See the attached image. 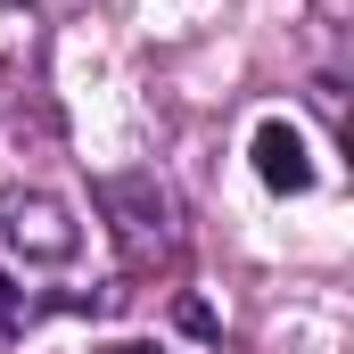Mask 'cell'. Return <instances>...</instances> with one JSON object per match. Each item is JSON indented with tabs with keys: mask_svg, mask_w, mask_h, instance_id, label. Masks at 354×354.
<instances>
[{
	"mask_svg": "<svg viewBox=\"0 0 354 354\" xmlns=\"http://www.w3.org/2000/svg\"><path fill=\"white\" fill-rule=\"evenodd\" d=\"M25 322H33V305H25V288H17V280L0 272V346H8V338H17Z\"/></svg>",
	"mask_w": 354,
	"mask_h": 354,
	"instance_id": "cell-4",
	"label": "cell"
},
{
	"mask_svg": "<svg viewBox=\"0 0 354 354\" xmlns=\"http://www.w3.org/2000/svg\"><path fill=\"white\" fill-rule=\"evenodd\" d=\"M107 354H157V346H132V338H124V346H107Z\"/></svg>",
	"mask_w": 354,
	"mask_h": 354,
	"instance_id": "cell-5",
	"label": "cell"
},
{
	"mask_svg": "<svg viewBox=\"0 0 354 354\" xmlns=\"http://www.w3.org/2000/svg\"><path fill=\"white\" fill-rule=\"evenodd\" d=\"M256 174H264V189H313V149H305V132L297 124H256Z\"/></svg>",
	"mask_w": 354,
	"mask_h": 354,
	"instance_id": "cell-3",
	"label": "cell"
},
{
	"mask_svg": "<svg viewBox=\"0 0 354 354\" xmlns=\"http://www.w3.org/2000/svg\"><path fill=\"white\" fill-rule=\"evenodd\" d=\"M99 214L115 223V248H124L132 272L174 256V198H165L157 174H107L99 181Z\"/></svg>",
	"mask_w": 354,
	"mask_h": 354,
	"instance_id": "cell-1",
	"label": "cell"
},
{
	"mask_svg": "<svg viewBox=\"0 0 354 354\" xmlns=\"http://www.w3.org/2000/svg\"><path fill=\"white\" fill-rule=\"evenodd\" d=\"M0 8H25V0H0Z\"/></svg>",
	"mask_w": 354,
	"mask_h": 354,
	"instance_id": "cell-6",
	"label": "cell"
},
{
	"mask_svg": "<svg viewBox=\"0 0 354 354\" xmlns=\"http://www.w3.org/2000/svg\"><path fill=\"white\" fill-rule=\"evenodd\" d=\"M0 248L25 264H75L83 223L50 198V189H0Z\"/></svg>",
	"mask_w": 354,
	"mask_h": 354,
	"instance_id": "cell-2",
	"label": "cell"
}]
</instances>
